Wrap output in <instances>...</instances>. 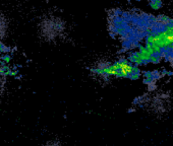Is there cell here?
Instances as JSON below:
<instances>
[{
	"instance_id": "cell-1",
	"label": "cell",
	"mask_w": 173,
	"mask_h": 146,
	"mask_svg": "<svg viewBox=\"0 0 173 146\" xmlns=\"http://www.w3.org/2000/svg\"><path fill=\"white\" fill-rule=\"evenodd\" d=\"M39 34L44 41L56 43L61 41L66 34V24L57 15H48L39 22Z\"/></svg>"
},
{
	"instance_id": "cell-2",
	"label": "cell",
	"mask_w": 173,
	"mask_h": 146,
	"mask_svg": "<svg viewBox=\"0 0 173 146\" xmlns=\"http://www.w3.org/2000/svg\"><path fill=\"white\" fill-rule=\"evenodd\" d=\"M8 31V24L6 21V18L0 12V42H3V39L5 38Z\"/></svg>"
},
{
	"instance_id": "cell-3",
	"label": "cell",
	"mask_w": 173,
	"mask_h": 146,
	"mask_svg": "<svg viewBox=\"0 0 173 146\" xmlns=\"http://www.w3.org/2000/svg\"><path fill=\"white\" fill-rule=\"evenodd\" d=\"M7 84V74L6 71L0 66V97L3 94Z\"/></svg>"
},
{
	"instance_id": "cell-4",
	"label": "cell",
	"mask_w": 173,
	"mask_h": 146,
	"mask_svg": "<svg viewBox=\"0 0 173 146\" xmlns=\"http://www.w3.org/2000/svg\"><path fill=\"white\" fill-rule=\"evenodd\" d=\"M43 146H63L60 142L58 141H49V142L45 143Z\"/></svg>"
}]
</instances>
